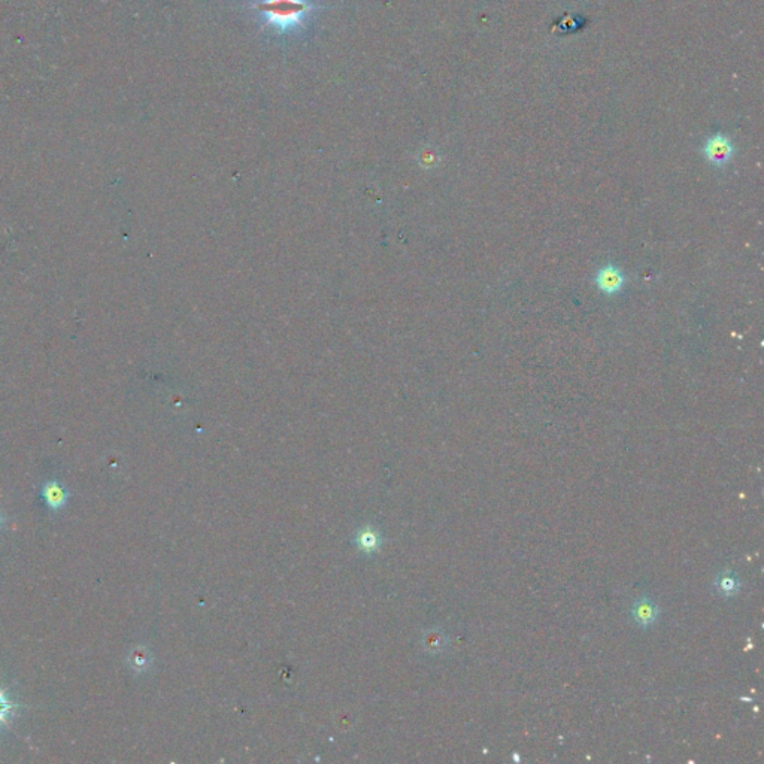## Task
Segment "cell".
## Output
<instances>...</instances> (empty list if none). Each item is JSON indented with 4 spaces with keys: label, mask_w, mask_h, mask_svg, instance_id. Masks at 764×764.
Segmentation results:
<instances>
[{
    "label": "cell",
    "mask_w": 764,
    "mask_h": 764,
    "mask_svg": "<svg viewBox=\"0 0 764 764\" xmlns=\"http://www.w3.org/2000/svg\"><path fill=\"white\" fill-rule=\"evenodd\" d=\"M715 588H717V593L722 597H733L739 593L741 582L734 574L722 572L718 575L715 581Z\"/></svg>",
    "instance_id": "5"
},
{
    "label": "cell",
    "mask_w": 764,
    "mask_h": 764,
    "mask_svg": "<svg viewBox=\"0 0 764 764\" xmlns=\"http://www.w3.org/2000/svg\"><path fill=\"white\" fill-rule=\"evenodd\" d=\"M251 9L272 29L285 35L300 29L318 6L311 0H257Z\"/></svg>",
    "instance_id": "1"
},
{
    "label": "cell",
    "mask_w": 764,
    "mask_h": 764,
    "mask_svg": "<svg viewBox=\"0 0 764 764\" xmlns=\"http://www.w3.org/2000/svg\"><path fill=\"white\" fill-rule=\"evenodd\" d=\"M734 154L731 139L726 135L717 133L705 142L703 156L715 168H724Z\"/></svg>",
    "instance_id": "2"
},
{
    "label": "cell",
    "mask_w": 764,
    "mask_h": 764,
    "mask_svg": "<svg viewBox=\"0 0 764 764\" xmlns=\"http://www.w3.org/2000/svg\"><path fill=\"white\" fill-rule=\"evenodd\" d=\"M42 496L45 498V502L50 508L52 509H57L60 506H63L66 503L67 500V493L64 491V489L62 487L60 484H57L55 481L52 482H48L44 490H42Z\"/></svg>",
    "instance_id": "6"
},
{
    "label": "cell",
    "mask_w": 764,
    "mask_h": 764,
    "mask_svg": "<svg viewBox=\"0 0 764 764\" xmlns=\"http://www.w3.org/2000/svg\"><path fill=\"white\" fill-rule=\"evenodd\" d=\"M12 711V703L5 697V694L0 691V724L8 718V714Z\"/></svg>",
    "instance_id": "7"
},
{
    "label": "cell",
    "mask_w": 764,
    "mask_h": 764,
    "mask_svg": "<svg viewBox=\"0 0 764 764\" xmlns=\"http://www.w3.org/2000/svg\"><path fill=\"white\" fill-rule=\"evenodd\" d=\"M633 618L642 627H648L654 624L658 618V608L648 597L639 599L633 606Z\"/></svg>",
    "instance_id": "4"
},
{
    "label": "cell",
    "mask_w": 764,
    "mask_h": 764,
    "mask_svg": "<svg viewBox=\"0 0 764 764\" xmlns=\"http://www.w3.org/2000/svg\"><path fill=\"white\" fill-rule=\"evenodd\" d=\"M595 285L602 293L608 296H614L622 290L624 284H626V276H624L622 270L614 265H606L599 269L595 273Z\"/></svg>",
    "instance_id": "3"
}]
</instances>
